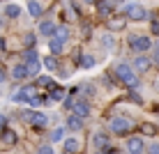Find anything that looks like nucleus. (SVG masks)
<instances>
[{
  "instance_id": "obj_1",
  "label": "nucleus",
  "mask_w": 159,
  "mask_h": 154,
  "mask_svg": "<svg viewBox=\"0 0 159 154\" xmlns=\"http://www.w3.org/2000/svg\"><path fill=\"white\" fill-rule=\"evenodd\" d=\"M116 76L122 81L125 85H129V87H136V85H139V78H136L134 69H131L129 64H125V62H120L118 67H116Z\"/></svg>"
},
{
  "instance_id": "obj_2",
  "label": "nucleus",
  "mask_w": 159,
  "mask_h": 154,
  "mask_svg": "<svg viewBox=\"0 0 159 154\" xmlns=\"http://www.w3.org/2000/svg\"><path fill=\"white\" fill-rule=\"evenodd\" d=\"M125 16H127V19H131V21H143L145 16H148V12H145V7L131 2V5H127V7H125Z\"/></svg>"
},
{
  "instance_id": "obj_3",
  "label": "nucleus",
  "mask_w": 159,
  "mask_h": 154,
  "mask_svg": "<svg viewBox=\"0 0 159 154\" xmlns=\"http://www.w3.org/2000/svg\"><path fill=\"white\" fill-rule=\"evenodd\" d=\"M129 42H131V48H134L136 53H145V51L152 48L150 37H129Z\"/></svg>"
},
{
  "instance_id": "obj_4",
  "label": "nucleus",
  "mask_w": 159,
  "mask_h": 154,
  "mask_svg": "<svg viewBox=\"0 0 159 154\" xmlns=\"http://www.w3.org/2000/svg\"><path fill=\"white\" fill-rule=\"evenodd\" d=\"M32 99H37V90H35L32 85L21 87V90L14 95V101H16V103H21V101H32Z\"/></svg>"
},
{
  "instance_id": "obj_5",
  "label": "nucleus",
  "mask_w": 159,
  "mask_h": 154,
  "mask_svg": "<svg viewBox=\"0 0 159 154\" xmlns=\"http://www.w3.org/2000/svg\"><path fill=\"white\" fill-rule=\"evenodd\" d=\"M129 129H131V122L127 117H113L111 120V131L113 134H127Z\"/></svg>"
},
{
  "instance_id": "obj_6",
  "label": "nucleus",
  "mask_w": 159,
  "mask_h": 154,
  "mask_svg": "<svg viewBox=\"0 0 159 154\" xmlns=\"http://www.w3.org/2000/svg\"><path fill=\"white\" fill-rule=\"evenodd\" d=\"M72 115H76L79 120H85L88 115H90V106H88L83 99H79V101H76L74 106H72Z\"/></svg>"
},
{
  "instance_id": "obj_7",
  "label": "nucleus",
  "mask_w": 159,
  "mask_h": 154,
  "mask_svg": "<svg viewBox=\"0 0 159 154\" xmlns=\"http://www.w3.org/2000/svg\"><path fill=\"white\" fill-rule=\"evenodd\" d=\"M111 0H97V14L102 16V19H111L113 14V7H111Z\"/></svg>"
},
{
  "instance_id": "obj_8",
  "label": "nucleus",
  "mask_w": 159,
  "mask_h": 154,
  "mask_svg": "<svg viewBox=\"0 0 159 154\" xmlns=\"http://www.w3.org/2000/svg\"><path fill=\"white\" fill-rule=\"evenodd\" d=\"M16 131H12V129H5L2 134H0V145L2 147H12V145H16Z\"/></svg>"
},
{
  "instance_id": "obj_9",
  "label": "nucleus",
  "mask_w": 159,
  "mask_h": 154,
  "mask_svg": "<svg viewBox=\"0 0 159 154\" xmlns=\"http://www.w3.org/2000/svg\"><path fill=\"white\" fill-rule=\"evenodd\" d=\"M150 64H152V60H150V58L139 55V58L134 60V67H131V69H134V71H139V74H145V71L150 69Z\"/></svg>"
},
{
  "instance_id": "obj_10",
  "label": "nucleus",
  "mask_w": 159,
  "mask_h": 154,
  "mask_svg": "<svg viewBox=\"0 0 159 154\" xmlns=\"http://www.w3.org/2000/svg\"><path fill=\"white\" fill-rule=\"evenodd\" d=\"M127 150H129V154H141L145 150V145H143V140H141L139 136H134V138L127 140Z\"/></svg>"
},
{
  "instance_id": "obj_11",
  "label": "nucleus",
  "mask_w": 159,
  "mask_h": 154,
  "mask_svg": "<svg viewBox=\"0 0 159 154\" xmlns=\"http://www.w3.org/2000/svg\"><path fill=\"white\" fill-rule=\"evenodd\" d=\"M125 23H127V16H125V14L111 16V19H108V30H122Z\"/></svg>"
},
{
  "instance_id": "obj_12",
  "label": "nucleus",
  "mask_w": 159,
  "mask_h": 154,
  "mask_svg": "<svg viewBox=\"0 0 159 154\" xmlns=\"http://www.w3.org/2000/svg\"><path fill=\"white\" fill-rule=\"evenodd\" d=\"M12 76H14V81H23V78H28V67H25L23 62H19V64H14V69H12Z\"/></svg>"
},
{
  "instance_id": "obj_13",
  "label": "nucleus",
  "mask_w": 159,
  "mask_h": 154,
  "mask_svg": "<svg viewBox=\"0 0 159 154\" xmlns=\"http://www.w3.org/2000/svg\"><path fill=\"white\" fill-rule=\"evenodd\" d=\"M30 124H35V126H46V122H48V117L44 113H39V111H32L30 113V120H28Z\"/></svg>"
},
{
  "instance_id": "obj_14",
  "label": "nucleus",
  "mask_w": 159,
  "mask_h": 154,
  "mask_svg": "<svg viewBox=\"0 0 159 154\" xmlns=\"http://www.w3.org/2000/svg\"><path fill=\"white\" fill-rule=\"evenodd\" d=\"M28 14L32 16V19H39V16L44 14L42 2H37V0H30V2H28Z\"/></svg>"
},
{
  "instance_id": "obj_15",
  "label": "nucleus",
  "mask_w": 159,
  "mask_h": 154,
  "mask_svg": "<svg viewBox=\"0 0 159 154\" xmlns=\"http://www.w3.org/2000/svg\"><path fill=\"white\" fill-rule=\"evenodd\" d=\"M56 28H58V25L53 23V21H42V23H39V32H42V35H46V37L56 35Z\"/></svg>"
},
{
  "instance_id": "obj_16",
  "label": "nucleus",
  "mask_w": 159,
  "mask_h": 154,
  "mask_svg": "<svg viewBox=\"0 0 159 154\" xmlns=\"http://www.w3.org/2000/svg\"><path fill=\"white\" fill-rule=\"evenodd\" d=\"M48 48H51V55L56 58V55H60V53H62L65 42H60V39H56V37H51V39H48Z\"/></svg>"
},
{
  "instance_id": "obj_17",
  "label": "nucleus",
  "mask_w": 159,
  "mask_h": 154,
  "mask_svg": "<svg viewBox=\"0 0 159 154\" xmlns=\"http://www.w3.org/2000/svg\"><path fill=\"white\" fill-rule=\"evenodd\" d=\"M92 145H95L97 150H108V136H104V134H97L95 138H92Z\"/></svg>"
},
{
  "instance_id": "obj_18",
  "label": "nucleus",
  "mask_w": 159,
  "mask_h": 154,
  "mask_svg": "<svg viewBox=\"0 0 159 154\" xmlns=\"http://www.w3.org/2000/svg\"><path fill=\"white\" fill-rule=\"evenodd\" d=\"M79 150H81V143L76 138H67V140H65V152H67V154H76Z\"/></svg>"
},
{
  "instance_id": "obj_19",
  "label": "nucleus",
  "mask_w": 159,
  "mask_h": 154,
  "mask_svg": "<svg viewBox=\"0 0 159 154\" xmlns=\"http://www.w3.org/2000/svg\"><path fill=\"white\" fill-rule=\"evenodd\" d=\"M67 126L72 131H81V129H83V120H79L76 115H69V117H67Z\"/></svg>"
},
{
  "instance_id": "obj_20",
  "label": "nucleus",
  "mask_w": 159,
  "mask_h": 154,
  "mask_svg": "<svg viewBox=\"0 0 159 154\" xmlns=\"http://www.w3.org/2000/svg\"><path fill=\"white\" fill-rule=\"evenodd\" d=\"M99 42H102V46L106 48V51H113V46H116V39H113L108 32H104V35L99 37Z\"/></svg>"
},
{
  "instance_id": "obj_21",
  "label": "nucleus",
  "mask_w": 159,
  "mask_h": 154,
  "mask_svg": "<svg viewBox=\"0 0 159 154\" xmlns=\"http://www.w3.org/2000/svg\"><path fill=\"white\" fill-rule=\"evenodd\" d=\"M53 37H56V39H60V42H67V39H69V28H67V25H58V28H56V35H53Z\"/></svg>"
},
{
  "instance_id": "obj_22",
  "label": "nucleus",
  "mask_w": 159,
  "mask_h": 154,
  "mask_svg": "<svg viewBox=\"0 0 159 154\" xmlns=\"http://www.w3.org/2000/svg\"><path fill=\"white\" fill-rule=\"evenodd\" d=\"M5 14H7L9 19H19L21 16V7L19 5H7V7H5Z\"/></svg>"
},
{
  "instance_id": "obj_23",
  "label": "nucleus",
  "mask_w": 159,
  "mask_h": 154,
  "mask_svg": "<svg viewBox=\"0 0 159 154\" xmlns=\"http://www.w3.org/2000/svg\"><path fill=\"white\" fill-rule=\"evenodd\" d=\"M25 67H28V74H37V71H39V58H35V60H28V62H25Z\"/></svg>"
},
{
  "instance_id": "obj_24",
  "label": "nucleus",
  "mask_w": 159,
  "mask_h": 154,
  "mask_svg": "<svg viewBox=\"0 0 159 154\" xmlns=\"http://www.w3.org/2000/svg\"><path fill=\"white\" fill-rule=\"evenodd\" d=\"M48 138H51L53 143H58V140H62V138H65V129H62V126H56V129H53V131H51V136H48Z\"/></svg>"
},
{
  "instance_id": "obj_25",
  "label": "nucleus",
  "mask_w": 159,
  "mask_h": 154,
  "mask_svg": "<svg viewBox=\"0 0 159 154\" xmlns=\"http://www.w3.org/2000/svg\"><path fill=\"white\" fill-rule=\"evenodd\" d=\"M81 67H83V69H92V67H95V58H92V55H83V58H81Z\"/></svg>"
},
{
  "instance_id": "obj_26",
  "label": "nucleus",
  "mask_w": 159,
  "mask_h": 154,
  "mask_svg": "<svg viewBox=\"0 0 159 154\" xmlns=\"http://www.w3.org/2000/svg\"><path fill=\"white\" fill-rule=\"evenodd\" d=\"M62 97H65V90H62V87H56V85H53V87H51V99H53V101H60Z\"/></svg>"
},
{
  "instance_id": "obj_27",
  "label": "nucleus",
  "mask_w": 159,
  "mask_h": 154,
  "mask_svg": "<svg viewBox=\"0 0 159 154\" xmlns=\"http://www.w3.org/2000/svg\"><path fill=\"white\" fill-rule=\"evenodd\" d=\"M141 131H143V134H148V136H155V134H157V126L150 124V122H145L143 126H141Z\"/></svg>"
},
{
  "instance_id": "obj_28",
  "label": "nucleus",
  "mask_w": 159,
  "mask_h": 154,
  "mask_svg": "<svg viewBox=\"0 0 159 154\" xmlns=\"http://www.w3.org/2000/svg\"><path fill=\"white\" fill-rule=\"evenodd\" d=\"M37 85H42V87H53V83H51V78H48V76H39V78H37Z\"/></svg>"
},
{
  "instance_id": "obj_29",
  "label": "nucleus",
  "mask_w": 159,
  "mask_h": 154,
  "mask_svg": "<svg viewBox=\"0 0 159 154\" xmlns=\"http://www.w3.org/2000/svg\"><path fill=\"white\" fill-rule=\"evenodd\" d=\"M44 64H46V69H56L58 67V60L53 58V55H48L46 60H44Z\"/></svg>"
},
{
  "instance_id": "obj_30",
  "label": "nucleus",
  "mask_w": 159,
  "mask_h": 154,
  "mask_svg": "<svg viewBox=\"0 0 159 154\" xmlns=\"http://www.w3.org/2000/svg\"><path fill=\"white\" fill-rule=\"evenodd\" d=\"M23 42H25V46H28V48H32V46H35V35H25Z\"/></svg>"
},
{
  "instance_id": "obj_31",
  "label": "nucleus",
  "mask_w": 159,
  "mask_h": 154,
  "mask_svg": "<svg viewBox=\"0 0 159 154\" xmlns=\"http://www.w3.org/2000/svg\"><path fill=\"white\" fill-rule=\"evenodd\" d=\"M148 154H159V143H152V145L148 147Z\"/></svg>"
},
{
  "instance_id": "obj_32",
  "label": "nucleus",
  "mask_w": 159,
  "mask_h": 154,
  "mask_svg": "<svg viewBox=\"0 0 159 154\" xmlns=\"http://www.w3.org/2000/svg\"><path fill=\"white\" fill-rule=\"evenodd\" d=\"M37 154H56V152H53V147L44 145V147H39V152H37Z\"/></svg>"
},
{
  "instance_id": "obj_33",
  "label": "nucleus",
  "mask_w": 159,
  "mask_h": 154,
  "mask_svg": "<svg viewBox=\"0 0 159 154\" xmlns=\"http://www.w3.org/2000/svg\"><path fill=\"white\" fill-rule=\"evenodd\" d=\"M129 101H134V103H141L143 99H141L139 95H136V92H131V95H129Z\"/></svg>"
},
{
  "instance_id": "obj_34",
  "label": "nucleus",
  "mask_w": 159,
  "mask_h": 154,
  "mask_svg": "<svg viewBox=\"0 0 159 154\" xmlns=\"http://www.w3.org/2000/svg\"><path fill=\"white\" fill-rule=\"evenodd\" d=\"M5 126H7V117H5V115H0V131H5Z\"/></svg>"
},
{
  "instance_id": "obj_35",
  "label": "nucleus",
  "mask_w": 159,
  "mask_h": 154,
  "mask_svg": "<svg viewBox=\"0 0 159 154\" xmlns=\"http://www.w3.org/2000/svg\"><path fill=\"white\" fill-rule=\"evenodd\" d=\"M5 78H7V71H5L2 67H0V83H5Z\"/></svg>"
},
{
  "instance_id": "obj_36",
  "label": "nucleus",
  "mask_w": 159,
  "mask_h": 154,
  "mask_svg": "<svg viewBox=\"0 0 159 154\" xmlns=\"http://www.w3.org/2000/svg\"><path fill=\"white\" fill-rule=\"evenodd\" d=\"M152 32H155V35H159V23H157V21H152Z\"/></svg>"
},
{
  "instance_id": "obj_37",
  "label": "nucleus",
  "mask_w": 159,
  "mask_h": 154,
  "mask_svg": "<svg viewBox=\"0 0 159 154\" xmlns=\"http://www.w3.org/2000/svg\"><path fill=\"white\" fill-rule=\"evenodd\" d=\"M155 60H157V62H159V44H157V46H155Z\"/></svg>"
},
{
  "instance_id": "obj_38",
  "label": "nucleus",
  "mask_w": 159,
  "mask_h": 154,
  "mask_svg": "<svg viewBox=\"0 0 159 154\" xmlns=\"http://www.w3.org/2000/svg\"><path fill=\"white\" fill-rule=\"evenodd\" d=\"M0 51H5V39L0 37Z\"/></svg>"
},
{
  "instance_id": "obj_39",
  "label": "nucleus",
  "mask_w": 159,
  "mask_h": 154,
  "mask_svg": "<svg viewBox=\"0 0 159 154\" xmlns=\"http://www.w3.org/2000/svg\"><path fill=\"white\" fill-rule=\"evenodd\" d=\"M85 2H97V0H85Z\"/></svg>"
},
{
  "instance_id": "obj_40",
  "label": "nucleus",
  "mask_w": 159,
  "mask_h": 154,
  "mask_svg": "<svg viewBox=\"0 0 159 154\" xmlns=\"http://www.w3.org/2000/svg\"><path fill=\"white\" fill-rule=\"evenodd\" d=\"M155 111H157V113H159V108H155Z\"/></svg>"
}]
</instances>
